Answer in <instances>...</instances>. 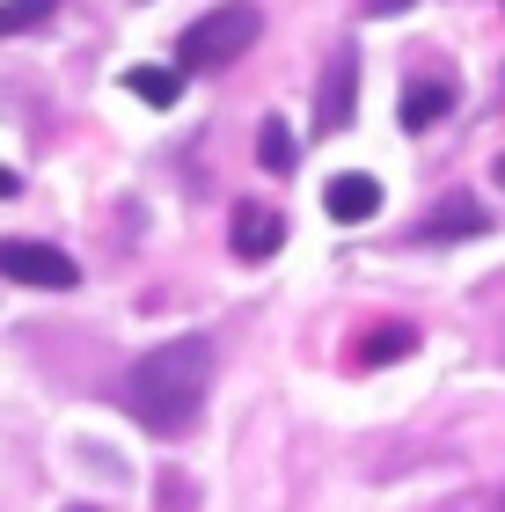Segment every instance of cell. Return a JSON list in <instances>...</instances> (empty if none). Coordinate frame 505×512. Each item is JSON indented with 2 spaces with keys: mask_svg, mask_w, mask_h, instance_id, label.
<instances>
[{
  "mask_svg": "<svg viewBox=\"0 0 505 512\" xmlns=\"http://www.w3.org/2000/svg\"><path fill=\"white\" fill-rule=\"evenodd\" d=\"M213 366H220V344L205 337V330L169 337V344L140 352V359L118 374V410H125L140 432H154V439H183V432L205 417Z\"/></svg>",
  "mask_w": 505,
  "mask_h": 512,
  "instance_id": "cell-1",
  "label": "cell"
},
{
  "mask_svg": "<svg viewBox=\"0 0 505 512\" xmlns=\"http://www.w3.org/2000/svg\"><path fill=\"white\" fill-rule=\"evenodd\" d=\"M257 37H264L257 0H227V8L198 15L191 30L176 37V66H183V74H220V66H235V59H242Z\"/></svg>",
  "mask_w": 505,
  "mask_h": 512,
  "instance_id": "cell-2",
  "label": "cell"
},
{
  "mask_svg": "<svg viewBox=\"0 0 505 512\" xmlns=\"http://www.w3.org/2000/svg\"><path fill=\"white\" fill-rule=\"evenodd\" d=\"M0 278H15V286H37V293H74L81 286V264L52 242H0Z\"/></svg>",
  "mask_w": 505,
  "mask_h": 512,
  "instance_id": "cell-3",
  "label": "cell"
},
{
  "mask_svg": "<svg viewBox=\"0 0 505 512\" xmlns=\"http://www.w3.org/2000/svg\"><path fill=\"white\" fill-rule=\"evenodd\" d=\"M352 96H359V52L344 44L323 66V96H315V132H344L352 125Z\"/></svg>",
  "mask_w": 505,
  "mask_h": 512,
  "instance_id": "cell-4",
  "label": "cell"
},
{
  "mask_svg": "<svg viewBox=\"0 0 505 512\" xmlns=\"http://www.w3.org/2000/svg\"><path fill=\"white\" fill-rule=\"evenodd\" d=\"M323 205H330V220H344V227H359V220H374L381 213V183L374 176H337L330 191H323Z\"/></svg>",
  "mask_w": 505,
  "mask_h": 512,
  "instance_id": "cell-5",
  "label": "cell"
},
{
  "mask_svg": "<svg viewBox=\"0 0 505 512\" xmlns=\"http://www.w3.org/2000/svg\"><path fill=\"white\" fill-rule=\"evenodd\" d=\"M484 205L476 198H447V205H432V220L418 227V242H469V235H484Z\"/></svg>",
  "mask_w": 505,
  "mask_h": 512,
  "instance_id": "cell-6",
  "label": "cell"
},
{
  "mask_svg": "<svg viewBox=\"0 0 505 512\" xmlns=\"http://www.w3.org/2000/svg\"><path fill=\"white\" fill-rule=\"evenodd\" d=\"M279 242H286V220L264 213V205H242V220H235V256L264 264V256H279Z\"/></svg>",
  "mask_w": 505,
  "mask_h": 512,
  "instance_id": "cell-7",
  "label": "cell"
},
{
  "mask_svg": "<svg viewBox=\"0 0 505 512\" xmlns=\"http://www.w3.org/2000/svg\"><path fill=\"white\" fill-rule=\"evenodd\" d=\"M447 103H454V88H447V81H410V88H403V103H396V118H403V132H425V125H440V118H447Z\"/></svg>",
  "mask_w": 505,
  "mask_h": 512,
  "instance_id": "cell-8",
  "label": "cell"
},
{
  "mask_svg": "<svg viewBox=\"0 0 505 512\" xmlns=\"http://www.w3.org/2000/svg\"><path fill=\"white\" fill-rule=\"evenodd\" d=\"M257 169L264 176H293V169H301V139L286 132V118H264L257 125Z\"/></svg>",
  "mask_w": 505,
  "mask_h": 512,
  "instance_id": "cell-9",
  "label": "cell"
},
{
  "mask_svg": "<svg viewBox=\"0 0 505 512\" xmlns=\"http://www.w3.org/2000/svg\"><path fill=\"white\" fill-rule=\"evenodd\" d=\"M125 88H132V96H140V103H176L183 96V66H125Z\"/></svg>",
  "mask_w": 505,
  "mask_h": 512,
  "instance_id": "cell-10",
  "label": "cell"
},
{
  "mask_svg": "<svg viewBox=\"0 0 505 512\" xmlns=\"http://www.w3.org/2000/svg\"><path fill=\"white\" fill-rule=\"evenodd\" d=\"M410 352H418V330H410V322H381V330L359 344L366 366H388V359H410Z\"/></svg>",
  "mask_w": 505,
  "mask_h": 512,
  "instance_id": "cell-11",
  "label": "cell"
},
{
  "mask_svg": "<svg viewBox=\"0 0 505 512\" xmlns=\"http://www.w3.org/2000/svg\"><path fill=\"white\" fill-rule=\"evenodd\" d=\"M59 0H0V37H22V30H37V22H52Z\"/></svg>",
  "mask_w": 505,
  "mask_h": 512,
  "instance_id": "cell-12",
  "label": "cell"
},
{
  "mask_svg": "<svg viewBox=\"0 0 505 512\" xmlns=\"http://www.w3.org/2000/svg\"><path fill=\"white\" fill-rule=\"evenodd\" d=\"M410 0H366V15H403Z\"/></svg>",
  "mask_w": 505,
  "mask_h": 512,
  "instance_id": "cell-13",
  "label": "cell"
},
{
  "mask_svg": "<svg viewBox=\"0 0 505 512\" xmlns=\"http://www.w3.org/2000/svg\"><path fill=\"white\" fill-rule=\"evenodd\" d=\"M15 191H22V176H15V169H0V198H15Z\"/></svg>",
  "mask_w": 505,
  "mask_h": 512,
  "instance_id": "cell-14",
  "label": "cell"
},
{
  "mask_svg": "<svg viewBox=\"0 0 505 512\" xmlns=\"http://www.w3.org/2000/svg\"><path fill=\"white\" fill-rule=\"evenodd\" d=\"M498 183H505V154H498Z\"/></svg>",
  "mask_w": 505,
  "mask_h": 512,
  "instance_id": "cell-15",
  "label": "cell"
}]
</instances>
